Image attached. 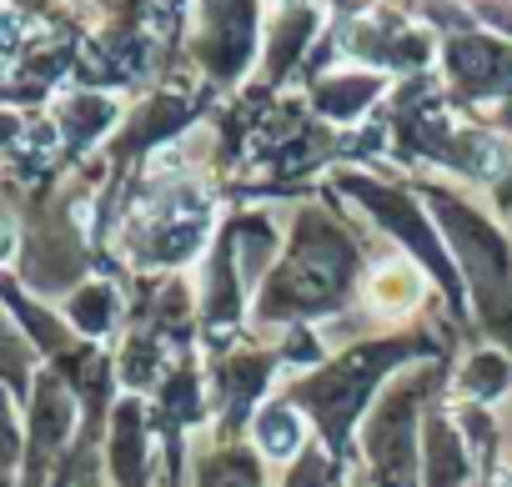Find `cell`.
Listing matches in <instances>:
<instances>
[{
    "label": "cell",
    "mask_w": 512,
    "mask_h": 487,
    "mask_svg": "<svg viewBox=\"0 0 512 487\" xmlns=\"http://www.w3.org/2000/svg\"><path fill=\"white\" fill-rule=\"evenodd\" d=\"M262 442H267V452H277V457L297 452V442H302L297 417H292V412H282V407H272V412L262 417Z\"/></svg>",
    "instance_id": "obj_1"
}]
</instances>
